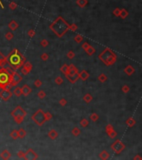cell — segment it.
I'll use <instances>...</instances> for the list:
<instances>
[{"mask_svg": "<svg viewBox=\"0 0 142 160\" xmlns=\"http://www.w3.org/2000/svg\"><path fill=\"white\" fill-rule=\"evenodd\" d=\"M17 156L19 158H24V152H22V150H19L17 153Z\"/></svg>", "mask_w": 142, "mask_h": 160, "instance_id": "49", "label": "cell"}, {"mask_svg": "<svg viewBox=\"0 0 142 160\" xmlns=\"http://www.w3.org/2000/svg\"><path fill=\"white\" fill-rule=\"evenodd\" d=\"M5 39H7V41H11L12 39H13V33H11V32H7V33H6Z\"/></svg>", "mask_w": 142, "mask_h": 160, "instance_id": "35", "label": "cell"}, {"mask_svg": "<svg viewBox=\"0 0 142 160\" xmlns=\"http://www.w3.org/2000/svg\"><path fill=\"white\" fill-rule=\"evenodd\" d=\"M99 158L102 160H106L110 158V154L106 150H103L101 153H100V154H99Z\"/></svg>", "mask_w": 142, "mask_h": 160, "instance_id": "17", "label": "cell"}, {"mask_svg": "<svg viewBox=\"0 0 142 160\" xmlns=\"http://www.w3.org/2000/svg\"><path fill=\"white\" fill-rule=\"evenodd\" d=\"M85 51H86V54H88L89 56L93 55V54H94V53H96V49H95V48H93L92 46H91V45H90V46L88 47V48H86V49L85 50Z\"/></svg>", "mask_w": 142, "mask_h": 160, "instance_id": "25", "label": "cell"}, {"mask_svg": "<svg viewBox=\"0 0 142 160\" xmlns=\"http://www.w3.org/2000/svg\"><path fill=\"white\" fill-rule=\"evenodd\" d=\"M11 74L4 67L0 68V89L11 88Z\"/></svg>", "mask_w": 142, "mask_h": 160, "instance_id": "4", "label": "cell"}, {"mask_svg": "<svg viewBox=\"0 0 142 160\" xmlns=\"http://www.w3.org/2000/svg\"><path fill=\"white\" fill-rule=\"evenodd\" d=\"M128 14H129V13H128V12L126 11V9H124V8H123V9L122 10H120V18H121V19H126V17L128 16Z\"/></svg>", "mask_w": 142, "mask_h": 160, "instance_id": "34", "label": "cell"}, {"mask_svg": "<svg viewBox=\"0 0 142 160\" xmlns=\"http://www.w3.org/2000/svg\"><path fill=\"white\" fill-rule=\"evenodd\" d=\"M62 83H63V79H62V78L60 77V76H58V77H56V78H55V83H56V84L61 85Z\"/></svg>", "mask_w": 142, "mask_h": 160, "instance_id": "38", "label": "cell"}, {"mask_svg": "<svg viewBox=\"0 0 142 160\" xmlns=\"http://www.w3.org/2000/svg\"><path fill=\"white\" fill-rule=\"evenodd\" d=\"M121 90L124 94H127V93H129V91H130V87L126 84L121 88Z\"/></svg>", "mask_w": 142, "mask_h": 160, "instance_id": "43", "label": "cell"}, {"mask_svg": "<svg viewBox=\"0 0 142 160\" xmlns=\"http://www.w3.org/2000/svg\"><path fill=\"white\" fill-rule=\"evenodd\" d=\"M98 58L106 66H111L116 61V54L109 48H105L98 55Z\"/></svg>", "mask_w": 142, "mask_h": 160, "instance_id": "3", "label": "cell"}, {"mask_svg": "<svg viewBox=\"0 0 142 160\" xmlns=\"http://www.w3.org/2000/svg\"><path fill=\"white\" fill-rule=\"evenodd\" d=\"M77 5H78L79 7L84 8L85 6L86 5V4H87V1H86V0H77Z\"/></svg>", "mask_w": 142, "mask_h": 160, "instance_id": "33", "label": "cell"}, {"mask_svg": "<svg viewBox=\"0 0 142 160\" xmlns=\"http://www.w3.org/2000/svg\"><path fill=\"white\" fill-rule=\"evenodd\" d=\"M21 89H22V95L25 96V97L28 96L32 93V88L27 84H24L23 86L21 88Z\"/></svg>", "mask_w": 142, "mask_h": 160, "instance_id": "12", "label": "cell"}, {"mask_svg": "<svg viewBox=\"0 0 142 160\" xmlns=\"http://www.w3.org/2000/svg\"><path fill=\"white\" fill-rule=\"evenodd\" d=\"M25 61L26 58L17 48L12 50L11 53H9L8 55L6 57L7 64H8L9 67L13 68V70L19 69L22 68Z\"/></svg>", "mask_w": 142, "mask_h": 160, "instance_id": "1", "label": "cell"}, {"mask_svg": "<svg viewBox=\"0 0 142 160\" xmlns=\"http://www.w3.org/2000/svg\"><path fill=\"white\" fill-rule=\"evenodd\" d=\"M21 73H22L23 75H27V74H29V72H28V71H27L26 68H24L23 67H22V68L21 69Z\"/></svg>", "mask_w": 142, "mask_h": 160, "instance_id": "54", "label": "cell"}, {"mask_svg": "<svg viewBox=\"0 0 142 160\" xmlns=\"http://www.w3.org/2000/svg\"><path fill=\"white\" fill-rule=\"evenodd\" d=\"M90 46V44L88 43H86V42H85V43H82V48H83L84 50H86V48H88V47Z\"/></svg>", "mask_w": 142, "mask_h": 160, "instance_id": "53", "label": "cell"}, {"mask_svg": "<svg viewBox=\"0 0 142 160\" xmlns=\"http://www.w3.org/2000/svg\"><path fill=\"white\" fill-rule=\"evenodd\" d=\"M10 137H11V138H13V139H14V140L18 139V130H16V129H13V130L10 133Z\"/></svg>", "mask_w": 142, "mask_h": 160, "instance_id": "30", "label": "cell"}, {"mask_svg": "<svg viewBox=\"0 0 142 160\" xmlns=\"http://www.w3.org/2000/svg\"><path fill=\"white\" fill-rule=\"evenodd\" d=\"M48 44H49V43H48V41L47 39H42L40 43V45L42 47H43V48H46L47 46H48Z\"/></svg>", "mask_w": 142, "mask_h": 160, "instance_id": "41", "label": "cell"}, {"mask_svg": "<svg viewBox=\"0 0 142 160\" xmlns=\"http://www.w3.org/2000/svg\"><path fill=\"white\" fill-rule=\"evenodd\" d=\"M46 93L44 92V91H42V90H41V91H39L38 93H37V97L40 98V99H43V98H45V97H46Z\"/></svg>", "mask_w": 142, "mask_h": 160, "instance_id": "39", "label": "cell"}, {"mask_svg": "<svg viewBox=\"0 0 142 160\" xmlns=\"http://www.w3.org/2000/svg\"><path fill=\"white\" fill-rule=\"evenodd\" d=\"M124 72L126 73L128 76H131L135 73V68H133V66H131V65H128V66H126V68H125Z\"/></svg>", "mask_w": 142, "mask_h": 160, "instance_id": "15", "label": "cell"}, {"mask_svg": "<svg viewBox=\"0 0 142 160\" xmlns=\"http://www.w3.org/2000/svg\"><path fill=\"white\" fill-rule=\"evenodd\" d=\"M68 70H69V66L67 64H63L62 67L60 68V71L63 74H67L68 73Z\"/></svg>", "mask_w": 142, "mask_h": 160, "instance_id": "27", "label": "cell"}, {"mask_svg": "<svg viewBox=\"0 0 142 160\" xmlns=\"http://www.w3.org/2000/svg\"><path fill=\"white\" fill-rule=\"evenodd\" d=\"M78 73V69L76 68L74 64H70L69 65V70H68V73L67 74H77Z\"/></svg>", "mask_w": 142, "mask_h": 160, "instance_id": "18", "label": "cell"}, {"mask_svg": "<svg viewBox=\"0 0 142 160\" xmlns=\"http://www.w3.org/2000/svg\"><path fill=\"white\" fill-rule=\"evenodd\" d=\"M67 58L69 59H74V57H75V53H74V52L73 51H69L67 53Z\"/></svg>", "mask_w": 142, "mask_h": 160, "instance_id": "47", "label": "cell"}, {"mask_svg": "<svg viewBox=\"0 0 142 160\" xmlns=\"http://www.w3.org/2000/svg\"><path fill=\"white\" fill-rule=\"evenodd\" d=\"M50 29L55 33L58 38H62L69 30L70 24L66 22L62 17H58L55 21H53L49 26Z\"/></svg>", "mask_w": 142, "mask_h": 160, "instance_id": "2", "label": "cell"}, {"mask_svg": "<svg viewBox=\"0 0 142 160\" xmlns=\"http://www.w3.org/2000/svg\"><path fill=\"white\" fill-rule=\"evenodd\" d=\"M44 115H45V118H46V122L47 121H50V120L52 118V114L49 112L44 113Z\"/></svg>", "mask_w": 142, "mask_h": 160, "instance_id": "37", "label": "cell"}, {"mask_svg": "<svg viewBox=\"0 0 142 160\" xmlns=\"http://www.w3.org/2000/svg\"><path fill=\"white\" fill-rule=\"evenodd\" d=\"M18 138H25L26 135H27V132H26L25 129H23L22 128H20V129H18Z\"/></svg>", "mask_w": 142, "mask_h": 160, "instance_id": "21", "label": "cell"}, {"mask_svg": "<svg viewBox=\"0 0 142 160\" xmlns=\"http://www.w3.org/2000/svg\"><path fill=\"white\" fill-rule=\"evenodd\" d=\"M8 28L12 30V31H15L17 28H18V23L14 20H12L11 22L8 23Z\"/></svg>", "mask_w": 142, "mask_h": 160, "instance_id": "19", "label": "cell"}, {"mask_svg": "<svg viewBox=\"0 0 142 160\" xmlns=\"http://www.w3.org/2000/svg\"><path fill=\"white\" fill-rule=\"evenodd\" d=\"M133 159L134 160H142V157H140L139 154H137V155H135V156L134 157Z\"/></svg>", "mask_w": 142, "mask_h": 160, "instance_id": "55", "label": "cell"}, {"mask_svg": "<svg viewBox=\"0 0 142 160\" xmlns=\"http://www.w3.org/2000/svg\"><path fill=\"white\" fill-rule=\"evenodd\" d=\"M69 29H70V30H71V31H73V32L77 31V24H75V23L71 24V25H70V28H69Z\"/></svg>", "mask_w": 142, "mask_h": 160, "instance_id": "48", "label": "cell"}, {"mask_svg": "<svg viewBox=\"0 0 142 160\" xmlns=\"http://www.w3.org/2000/svg\"><path fill=\"white\" fill-rule=\"evenodd\" d=\"M13 94H14L16 97H20L22 95V89H21L20 87H16L14 88V90H13Z\"/></svg>", "mask_w": 142, "mask_h": 160, "instance_id": "26", "label": "cell"}, {"mask_svg": "<svg viewBox=\"0 0 142 160\" xmlns=\"http://www.w3.org/2000/svg\"><path fill=\"white\" fill-rule=\"evenodd\" d=\"M32 120L36 123L37 125H38L39 127H42L46 122L44 112L41 109H39L36 113H34L32 115Z\"/></svg>", "mask_w": 142, "mask_h": 160, "instance_id": "6", "label": "cell"}, {"mask_svg": "<svg viewBox=\"0 0 142 160\" xmlns=\"http://www.w3.org/2000/svg\"><path fill=\"white\" fill-rule=\"evenodd\" d=\"M22 67H23L24 68H26V69H27L29 73L31 72L32 69H33V65H32V63H30V62H28V61H27V62L25 61V63H23Z\"/></svg>", "mask_w": 142, "mask_h": 160, "instance_id": "24", "label": "cell"}, {"mask_svg": "<svg viewBox=\"0 0 142 160\" xmlns=\"http://www.w3.org/2000/svg\"><path fill=\"white\" fill-rule=\"evenodd\" d=\"M42 83L40 79H36L34 81V86L36 87V88H40V87L42 86Z\"/></svg>", "mask_w": 142, "mask_h": 160, "instance_id": "42", "label": "cell"}, {"mask_svg": "<svg viewBox=\"0 0 142 160\" xmlns=\"http://www.w3.org/2000/svg\"><path fill=\"white\" fill-rule=\"evenodd\" d=\"M7 70L9 71V73L11 74V83H10V85L11 87H15L16 85L19 84L21 83V81L22 80V77L18 74V72H16V70H13V68H6Z\"/></svg>", "mask_w": 142, "mask_h": 160, "instance_id": "7", "label": "cell"}, {"mask_svg": "<svg viewBox=\"0 0 142 160\" xmlns=\"http://www.w3.org/2000/svg\"><path fill=\"white\" fill-rule=\"evenodd\" d=\"M80 125H81V127H82V128H86L88 125H89V121H88L86 118H82V119L80 121Z\"/></svg>", "mask_w": 142, "mask_h": 160, "instance_id": "29", "label": "cell"}, {"mask_svg": "<svg viewBox=\"0 0 142 160\" xmlns=\"http://www.w3.org/2000/svg\"><path fill=\"white\" fill-rule=\"evenodd\" d=\"M113 129H114V128H113V126L111 125V124H107V125L106 126V133H110L111 131H112Z\"/></svg>", "mask_w": 142, "mask_h": 160, "instance_id": "44", "label": "cell"}, {"mask_svg": "<svg viewBox=\"0 0 142 160\" xmlns=\"http://www.w3.org/2000/svg\"><path fill=\"white\" fill-rule=\"evenodd\" d=\"M107 134H108V136H109L111 138H115L117 136V133L116 132V131L114 130V129H113L112 131H111L110 133H108Z\"/></svg>", "mask_w": 142, "mask_h": 160, "instance_id": "40", "label": "cell"}, {"mask_svg": "<svg viewBox=\"0 0 142 160\" xmlns=\"http://www.w3.org/2000/svg\"><path fill=\"white\" fill-rule=\"evenodd\" d=\"M7 64V62H6V57L4 56L1 52H0V68L1 67H4V65Z\"/></svg>", "mask_w": 142, "mask_h": 160, "instance_id": "22", "label": "cell"}, {"mask_svg": "<svg viewBox=\"0 0 142 160\" xmlns=\"http://www.w3.org/2000/svg\"><path fill=\"white\" fill-rule=\"evenodd\" d=\"M48 59H49V56H48V54H47V53H43L42 55H41V59H42V61H47Z\"/></svg>", "mask_w": 142, "mask_h": 160, "instance_id": "46", "label": "cell"}, {"mask_svg": "<svg viewBox=\"0 0 142 160\" xmlns=\"http://www.w3.org/2000/svg\"><path fill=\"white\" fill-rule=\"evenodd\" d=\"M120 8H116V9L113 11V14L115 15L116 17H120Z\"/></svg>", "mask_w": 142, "mask_h": 160, "instance_id": "50", "label": "cell"}, {"mask_svg": "<svg viewBox=\"0 0 142 160\" xmlns=\"http://www.w3.org/2000/svg\"><path fill=\"white\" fill-rule=\"evenodd\" d=\"M74 40L76 41V42H77V43H82V40H83V38H82V35L77 34V35H76V36H75Z\"/></svg>", "mask_w": 142, "mask_h": 160, "instance_id": "36", "label": "cell"}, {"mask_svg": "<svg viewBox=\"0 0 142 160\" xmlns=\"http://www.w3.org/2000/svg\"><path fill=\"white\" fill-rule=\"evenodd\" d=\"M35 34H36V33H35L34 29H29L28 31H27V35H28V36H29L30 38L34 37Z\"/></svg>", "mask_w": 142, "mask_h": 160, "instance_id": "45", "label": "cell"}, {"mask_svg": "<svg viewBox=\"0 0 142 160\" xmlns=\"http://www.w3.org/2000/svg\"><path fill=\"white\" fill-rule=\"evenodd\" d=\"M126 125H127L128 127L131 128V127H133V126L135 125V123H136V121H135V120L133 118H129L126 121Z\"/></svg>", "mask_w": 142, "mask_h": 160, "instance_id": "20", "label": "cell"}, {"mask_svg": "<svg viewBox=\"0 0 142 160\" xmlns=\"http://www.w3.org/2000/svg\"><path fill=\"white\" fill-rule=\"evenodd\" d=\"M111 148L114 153H116V154H120V153H122V151L125 150L126 145L120 140L117 139L111 145Z\"/></svg>", "mask_w": 142, "mask_h": 160, "instance_id": "8", "label": "cell"}, {"mask_svg": "<svg viewBox=\"0 0 142 160\" xmlns=\"http://www.w3.org/2000/svg\"><path fill=\"white\" fill-rule=\"evenodd\" d=\"M11 115L17 124H21L27 115V112L21 106H17L11 112Z\"/></svg>", "mask_w": 142, "mask_h": 160, "instance_id": "5", "label": "cell"}, {"mask_svg": "<svg viewBox=\"0 0 142 160\" xmlns=\"http://www.w3.org/2000/svg\"><path fill=\"white\" fill-rule=\"evenodd\" d=\"M13 94L10 91V89H2V91H0V98L3 101H7L13 97Z\"/></svg>", "mask_w": 142, "mask_h": 160, "instance_id": "10", "label": "cell"}, {"mask_svg": "<svg viewBox=\"0 0 142 160\" xmlns=\"http://www.w3.org/2000/svg\"><path fill=\"white\" fill-rule=\"evenodd\" d=\"M47 134H48V137H49L52 140H55L57 137H58V133L56 132L55 129H52V130H50Z\"/></svg>", "mask_w": 142, "mask_h": 160, "instance_id": "16", "label": "cell"}, {"mask_svg": "<svg viewBox=\"0 0 142 160\" xmlns=\"http://www.w3.org/2000/svg\"><path fill=\"white\" fill-rule=\"evenodd\" d=\"M23 158L26 160H36L38 158V155L37 153H35L32 148H29L24 153Z\"/></svg>", "mask_w": 142, "mask_h": 160, "instance_id": "9", "label": "cell"}, {"mask_svg": "<svg viewBox=\"0 0 142 160\" xmlns=\"http://www.w3.org/2000/svg\"><path fill=\"white\" fill-rule=\"evenodd\" d=\"M98 80L101 83H105L107 80V77H106V75L105 74H101L98 76Z\"/></svg>", "mask_w": 142, "mask_h": 160, "instance_id": "31", "label": "cell"}, {"mask_svg": "<svg viewBox=\"0 0 142 160\" xmlns=\"http://www.w3.org/2000/svg\"><path fill=\"white\" fill-rule=\"evenodd\" d=\"M92 99H93V97L90 94H86L83 96V100L86 102V103H91V102L92 101Z\"/></svg>", "mask_w": 142, "mask_h": 160, "instance_id": "23", "label": "cell"}, {"mask_svg": "<svg viewBox=\"0 0 142 160\" xmlns=\"http://www.w3.org/2000/svg\"><path fill=\"white\" fill-rule=\"evenodd\" d=\"M67 103V101L65 98H62V99L59 101V104H60L61 106H66Z\"/></svg>", "mask_w": 142, "mask_h": 160, "instance_id": "51", "label": "cell"}, {"mask_svg": "<svg viewBox=\"0 0 142 160\" xmlns=\"http://www.w3.org/2000/svg\"><path fill=\"white\" fill-rule=\"evenodd\" d=\"M9 8H11L12 10H14L15 8H17V4H15L14 2H12V3H10V4H9Z\"/></svg>", "mask_w": 142, "mask_h": 160, "instance_id": "52", "label": "cell"}, {"mask_svg": "<svg viewBox=\"0 0 142 160\" xmlns=\"http://www.w3.org/2000/svg\"><path fill=\"white\" fill-rule=\"evenodd\" d=\"M78 75H79V78L82 79V81H86L89 78L90 74L87 73V71L86 70H82L81 73H78Z\"/></svg>", "mask_w": 142, "mask_h": 160, "instance_id": "13", "label": "cell"}, {"mask_svg": "<svg viewBox=\"0 0 142 160\" xmlns=\"http://www.w3.org/2000/svg\"><path fill=\"white\" fill-rule=\"evenodd\" d=\"M0 157H1V158H3V159L7 160L11 158V153H10L8 150L5 149V150H4L2 153H0Z\"/></svg>", "mask_w": 142, "mask_h": 160, "instance_id": "14", "label": "cell"}, {"mask_svg": "<svg viewBox=\"0 0 142 160\" xmlns=\"http://www.w3.org/2000/svg\"><path fill=\"white\" fill-rule=\"evenodd\" d=\"M71 134H72L73 136H75V137L79 136V135L81 134V130L77 127L73 128V129H71Z\"/></svg>", "mask_w": 142, "mask_h": 160, "instance_id": "28", "label": "cell"}, {"mask_svg": "<svg viewBox=\"0 0 142 160\" xmlns=\"http://www.w3.org/2000/svg\"><path fill=\"white\" fill-rule=\"evenodd\" d=\"M66 78L67 79L68 81L70 82L71 83H75L79 79V75H78V73L77 74H65Z\"/></svg>", "mask_w": 142, "mask_h": 160, "instance_id": "11", "label": "cell"}, {"mask_svg": "<svg viewBox=\"0 0 142 160\" xmlns=\"http://www.w3.org/2000/svg\"><path fill=\"white\" fill-rule=\"evenodd\" d=\"M90 119L92 122H97V120L99 119V115L97 113H93L91 114V116H90Z\"/></svg>", "mask_w": 142, "mask_h": 160, "instance_id": "32", "label": "cell"}]
</instances>
